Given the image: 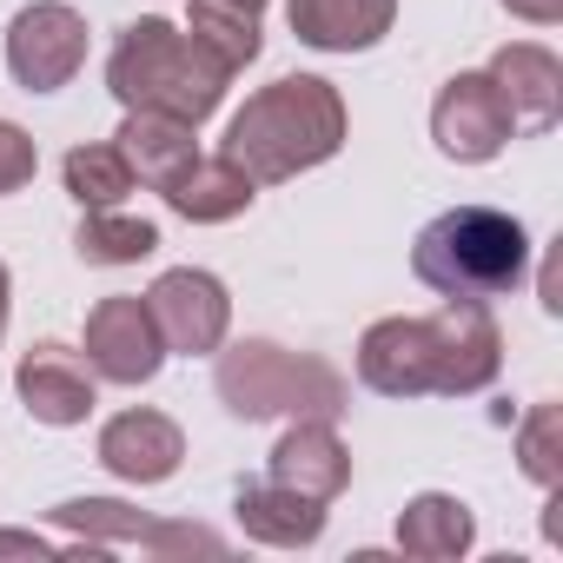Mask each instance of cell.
Wrapping results in <instances>:
<instances>
[{
    "label": "cell",
    "instance_id": "cell-1",
    "mask_svg": "<svg viewBox=\"0 0 563 563\" xmlns=\"http://www.w3.org/2000/svg\"><path fill=\"white\" fill-rule=\"evenodd\" d=\"M504 332L484 299H444L431 319H378L358 339V385L378 398H471L497 378Z\"/></svg>",
    "mask_w": 563,
    "mask_h": 563
},
{
    "label": "cell",
    "instance_id": "cell-2",
    "mask_svg": "<svg viewBox=\"0 0 563 563\" xmlns=\"http://www.w3.org/2000/svg\"><path fill=\"white\" fill-rule=\"evenodd\" d=\"M345 100L332 80L319 74H286L258 87L232 120H225V140L219 153L252 179V186H278V179H299L312 166H325L339 146H345Z\"/></svg>",
    "mask_w": 563,
    "mask_h": 563
},
{
    "label": "cell",
    "instance_id": "cell-3",
    "mask_svg": "<svg viewBox=\"0 0 563 563\" xmlns=\"http://www.w3.org/2000/svg\"><path fill=\"white\" fill-rule=\"evenodd\" d=\"M411 272L438 299H504L530 272V232L497 206H451L418 232Z\"/></svg>",
    "mask_w": 563,
    "mask_h": 563
},
{
    "label": "cell",
    "instance_id": "cell-4",
    "mask_svg": "<svg viewBox=\"0 0 563 563\" xmlns=\"http://www.w3.org/2000/svg\"><path fill=\"white\" fill-rule=\"evenodd\" d=\"M107 93L126 107V113H166V120H186V126H206L225 100V74L192 47L186 27L146 14L120 34L113 60H107Z\"/></svg>",
    "mask_w": 563,
    "mask_h": 563
},
{
    "label": "cell",
    "instance_id": "cell-5",
    "mask_svg": "<svg viewBox=\"0 0 563 563\" xmlns=\"http://www.w3.org/2000/svg\"><path fill=\"white\" fill-rule=\"evenodd\" d=\"M212 391L232 418L258 424V418H339L352 385L312 358V352H286L272 339H239V345H219V365H212Z\"/></svg>",
    "mask_w": 563,
    "mask_h": 563
},
{
    "label": "cell",
    "instance_id": "cell-6",
    "mask_svg": "<svg viewBox=\"0 0 563 563\" xmlns=\"http://www.w3.org/2000/svg\"><path fill=\"white\" fill-rule=\"evenodd\" d=\"M54 523L80 537V556H113L120 543H140L153 556H186V550L219 556L225 550V537H212L199 523H159V517H146L120 497H67V504H54Z\"/></svg>",
    "mask_w": 563,
    "mask_h": 563
},
{
    "label": "cell",
    "instance_id": "cell-7",
    "mask_svg": "<svg viewBox=\"0 0 563 563\" xmlns=\"http://www.w3.org/2000/svg\"><path fill=\"white\" fill-rule=\"evenodd\" d=\"M87 67V14L67 0H34L8 21V74L27 93H60Z\"/></svg>",
    "mask_w": 563,
    "mask_h": 563
},
{
    "label": "cell",
    "instance_id": "cell-8",
    "mask_svg": "<svg viewBox=\"0 0 563 563\" xmlns=\"http://www.w3.org/2000/svg\"><path fill=\"white\" fill-rule=\"evenodd\" d=\"M146 312L166 339V352H186V358H206L225 345V325H232V299L212 272L199 265H173L153 278V292H146Z\"/></svg>",
    "mask_w": 563,
    "mask_h": 563
},
{
    "label": "cell",
    "instance_id": "cell-9",
    "mask_svg": "<svg viewBox=\"0 0 563 563\" xmlns=\"http://www.w3.org/2000/svg\"><path fill=\"white\" fill-rule=\"evenodd\" d=\"M431 140L457 166H484V159H497L517 140V126H510L490 74H451L438 87V100H431Z\"/></svg>",
    "mask_w": 563,
    "mask_h": 563
},
{
    "label": "cell",
    "instance_id": "cell-10",
    "mask_svg": "<svg viewBox=\"0 0 563 563\" xmlns=\"http://www.w3.org/2000/svg\"><path fill=\"white\" fill-rule=\"evenodd\" d=\"M87 365L93 378L107 385H153L159 365H166V339L146 312V299L133 292H113L87 312Z\"/></svg>",
    "mask_w": 563,
    "mask_h": 563
},
{
    "label": "cell",
    "instance_id": "cell-11",
    "mask_svg": "<svg viewBox=\"0 0 563 563\" xmlns=\"http://www.w3.org/2000/svg\"><path fill=\"white\" fill-rule=\"evenodd\" d=\"M93 365L80 358V352H67V345H34V352H21V365H14V391H21V405H27V418H41V424H54V431H67V424H87L93 418Z\"/></svg>",
    "mask_w": 563,
    "mask_h": 563
},
{
    "label": "cell",
    "instance_id": "cell-12",
    "mask_svg": "<svg viewBox=\"0 0 563 563\" xmlns=\"http://www.w3.org/2000/svg\"><path fill=\"white\" fill-rule=\"evenodd\" d=\"M484 74H490V87H497V100H504L517 133H550L556 126V113H563V60L550 47L510 41V47L490 54Z\"/></svg>",
    "mask_w": 563,
    "mask_h": 563
},
{
    "label": "cell",
    "instance_id": "cell-13",
    "mask_svg": "<svg viewBox=\"0 0 563 563\" xmlns=\"http://www.w3.org/2000/svg\"><path fill=\"white\" fill-rule=\"evenodd\" d=\"M265 477L299 490V497H312V504H332L352 484V451H345L332 418H292L286 438L272 444V471Z\"/></svg>",
    "mask_w": 563,
    "mask_h": 563
},
{
    "label": "cell",
    "instance_id": "cell-14",
    "mask_svg": "<svg viewBox=\"0 0 563 563\" xmlns=\"http://www.w3.org/2000/svg\"><path fill=\"white\" fill-rule=\"evenodd\" d=\"M100 464L120 477V484H166L179 464H186V431L166 418V411H120L100 424Z\"/></svg>",
    "mask_w": 563,
    "mask_h": 563
},
{
    "label": "cell",
    "instance_id": "cell-15",
    "mask_svg": "<svg viewBox=\"0 0 563 563\" xmlns=\"http://www.w3.org/2000/svg\"><path fill=\"white\" fill-rule=\"evenodd\" d=\"M286 21L319 54H372L398 21V0H286Z\"/></svg>",
    "mask_w": 563,
    "mask_h": 563
},
{
    "label": "cell",
    "instance_id": "cell-16",
    "mask_svg": "<svg viewBox=\"0 0 563 563\" xmlns=\"http://www.w3.org/2000/svg\"><path fill=\"white\" fill-rule=\"evenodd\" d=\"M232 517L252 543H272V550H312L325 537V504L272 484V477H252L232 490Z\"/></svg>",
    "mask_w": 563,
    "mask_h": 563
},
{
    "label": "cell",
    "instance_id": "cell-17",
    "mask_svg": "<svg viewBox=\"0 0 563 563\" xmlns=\"http://www.w3.org/2000/svg\"><path fill=\"white\" fill-rule=\"evenodd\" d=\"M471 543H477V517L451 490H418L398 510V550L418 563H457V556H471Z\"/></svg>",
    "mask_w": 563,
    "mask_h": 563
},
{
    "label": "cell",
    "instance_id": "cell-18",
    "mask_svg": "<svg viewBox=\"0 0 563 563\" xmlns=\"http://www.w3.org/2000/svg\"><path fill=\"white\" fill-rule=\"evenodd\" d=\"M192 133H199V126L166 120V113H126V126H120V140H113V146H120V159L133 166V179H140V186L166 192V186L199 159Z\"/></svg>",
    "mask_w": 563,
    "mask_h": 563
},
{
    "label": "cell",
    "instance_id": "cell-19",
    "mask_svg": "<svg viewBox=\"0 0 563 563\" xmlns=\"http://www.w3.org/2000/svg\"><path fill=\"white\" fill-rule=\"evenodd\" d=\"M159 199H166L179 219H192V225H225V219H239V212L258 199V186H252L225 153H212V159H192Z\"/></svg>",
    "mask_w": 563,
    "mask_h": 563
},
{
    "label": "cell",
    "instance_id": "cell-20",
    "mask_svg": "<svg viewBox=\"0 0 563 563\" xmlns=\"http://www.w3.org/2000/svg\"><path fill=\"white\" fill-rule=\"evenodd\" d=\"M186 34H192V47L232 80V74H245L252 60H258V14L252 8H232V0H192L186 8Z\"/></svg>",
    "mask_w": 563,
    "mask_h": 563
},
{
    "label": "cell",
    "instance_id": "cell-21",
    "mask_svg": "<svg viewBox=\"0 0 563 563\" xmlns=\"http://www.w3.org/2000/svg\"><path fill=\"white\" fill-rule=\"evenodd\" d=\"M74 252L87 265H140L159 252V225L140 219V212H120V206H93L74 232Z\"/></svg>",
    "mask_w": 563,
    "mask_h": 563
},
{
    "label": "cell",
    "instance_id": "cell-22",
    "mask_svg": "<svg viewBox=\"0 0 563 563\" xmlns=\"http://www.w3.org/2000/svg\"><path fill=\"white\" fill-rule=\"evenodd\" d=\"M60 173H67V192L80 199V212L120 206V199L133 192V166L120 159V146H74V153L60 159Z\"/></svg>",
    "mask_w": 563,
    "mask_h": 563
},
{
    "label": "cell",
    "instance_id": "cell-23",
    "mask_svg": "<svg viewBox=\"0 0 563 563\" xmlns=\"http://www.w3.org/2000/svg\"><path fill=\"white\" fill-rule=\"evenodd\" d=\"M517 471L537 490L563 484V405H530V418L517 424Z\"/></svg>",
    "mask_w": 563,
    "mask_h": 563
},
{
    "label": "cell",
    "instance_id": "cell-24",
    "mask_svg": "<svg viewBox=\"0 0 563 563\" xmlns=\"http://www.w3.org/2000/svg\"><path fill=\"white\" fill-rule=\"evenodd\" d=\"M34 166H41L34 140H27L14 120H0V199H8V192H21V186L34 179Z\"/></svg>",
    "mask_w": 563,
    "mask_h": 563
},
{
    "label": "cell",
    "instance_id": "cell-25",
    "mask_svg": "<svg viewBox=\"0 0 563 563\" xmlns=\"http://www.w3.org/2000/svg\"><path fill=\"white\" fill-rule=\"evenodd\" d=\"M510 21H530V27H556L563 21V0H497Z\"/></svg>",
    "mask_w": 563,
    "mask_h": 563
},
{
    "label": "cell",
    "instance_id": "cell-26",
    "mask_svg": "<svg viewBox=\"0 0 563 563\" xmlns=\"http://www.w3.org/2000/svg\"><path fill=\"white\" fill-rule=\"evenodd\" d=\"M0 556H54V543L34 530H0Z\"/></svg>",
    "mask_w": 563,
    "mask_h": 563
},
{
    "label": "cell",
    "instance_id": "cell-27",
    "mask_svg": "<svg viewBox=\"0 0 563 563\" xmlns=\"http://www.w3.org/2000/svg\"><path fill=\"white\" fill-rule=\"evenodd\" d=\"M8 312H14V278H8V265H0V339H8Z\"/></svg>",
    "mask_w": 563,
    "mask_h": 563
},
{
    "label": "cell",
    "instance_id": "cell-28",
    "mask_svg": "<svg viewBox=\"0 0 563 563\" xmlns=\"http://www.w3.org/2000/svg\"><path fill=\"white\" fill-rule=\"evenodd\" d=\"M232 8H252V14H265V0H232Z\"/></svg>",
    "mask_w": 563,
    "mask_h": 563
}]
</instances>
